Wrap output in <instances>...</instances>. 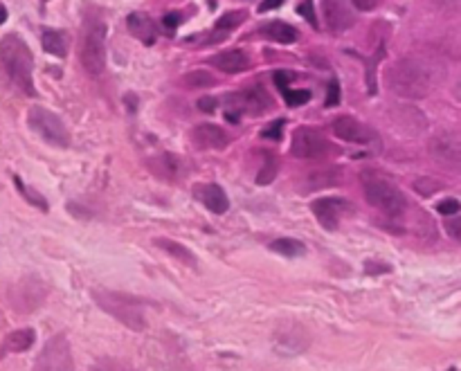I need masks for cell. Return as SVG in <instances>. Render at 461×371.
I'll return each instance as SVG.
<instances>
[{"mask_svg": "<svg viewBox=\"0 0 461 371\" xmlns=\"http://www.w3.org/2000/svg\"><path fill=\"white\" fill-rule=\"evenodd\" d=\"M246 20V11H229V14H225V16H221L216 20V30L218 32H229V30H234V28H239L241 23Z\"/></svg>", "mask_w": 461, "mask_h": 371, "instance_id": "484cf974", "label": "cell"}, {"mask_svg": "<svg viewBox=\"0 0 461 371\" xmlns=\"http://www.w3.org/2000/svg\"><path fill=\"white\" fill-rule=\"evenodd\" d=\"M0 61L7 70V74L11 77L18 88L34 97V79H32V70H34V57L30 52L28 43L20 39L18 34H7L0 39Z\"/></svg>", "mask_w": 461, "mask_h": 371, "instance_id": "7a4b0ae2", "label": "cell"}, {"mask_svg": "<svg viewBox=\"0 0 461 371\" xmlns=\"http://www.w3.org/2000/svg\"><path fill=\"white\" fill-rule=\"evenodd\" d=\"M241 99H244V113H252V115H259L263 113V110H268L273 106L270 102V95L265 93L263 88H250L246 90L244 95H241Z\"/></svg>", "mask_w": 461, "mask_h": 371, "instance_id": "d6986e66", "label": "cell"}, {"mask_svg": "<svg viewBox=\"0 0 461 371\" xmlns=\"http://www.w3.org/2000/svg\"><path fill=\"white\" fill-rule=\"evenodd\" d=\"M128 25V32L136 36L138 41H142L144 45H153L157 39V30H155V23L144 14V11H133L126 18Z\"/></svg>", "mask_w": 461, "mask_h": 371, "instance_id": "5bb4252c", "label": "cell"}, {"mask_svg": "<svg viewBox=\"0 0 461 371\" xmlns=\"http://www.w3.org/2000/svg\"><path fill=\"white\" fill-rule=\"evenodd\" d=\"M390 88L403 99L428 97L436 83V74L428 61L417 57H403L390 68Z\"/></svg>", "mask_w": 461, "mask_h": 371, "instance_id": "6da1fadb", "label": "cell"}, {"mask_svg": "<svg viewBox=\"0 0 461 371\" xmlns=\"http://www.w3.org/2000/svg\"><path fill=\"white\" fill-rule=\"evenodd\" d=\"M459 3H461V0H434V5L439 9H445V11H457Z\"/></svg>", "mask_w": 461, "mask_h": 371, "instance_id": "60d3db41", "label": "cell"}, {"mask_svg": "<svg viewBox=\"0 0 461 371\" xmlns=\"http://www.w3.org/2000/svg\"><path fill=\"white\" fill-rule=\"evenodd\" d=\"M43 49L47 54H54V57H66L68 54V41L61 32H54V30H47L43 34Z\"/></svg>", "mask_w": 461, "mask_h": 371, "instance_id": "cb8c5ba5", "label": "cell"}, {"mask_svg": "<svg viewBox=\"0 0 461 371\" xmlns=\"http://www.w3.org/2000/svg\"><path fill=\"white\" fill-rule=\"evenodd\" d=\"M448 371H459V369H457V367H450V369H448Z\"/></svg>", "mask_w": 461, "mask_h": 371, "instance_id": "bcb514c9", "label": "cell"}, {"mask_svg": "<svg viewBox=\"0 0 461 371\" xmlns=\"http://www.w3.org/2000/svg\"><path fill=\"white\" fill-rule=\"evenodd\" d=\"M290 81H295V72H290V70H277L275 72V83L279 86V88H288Z\"/></svg>", "mask_w": 461, "mask_h": 371, "instance_id": "e575fe53", "label": "cell"}, {"mask_svg": "<svg viewBox=\"0 0 461 371\" xmlns=\"http://www.w3.org/2000/svg\"><path fill=\"white\" fill-rule=\"evenodd\" d=\"M212 66L227 74H239L250 68V59L246 52H241V49H225V52L212 57Z\"/></svg>", "mask_w": 461, "mask_h": 371, "instance_id": "2e32d148", "label": "cell"}, {"mask_svg": "<svg viewBox=\"0 0 461 371\" xmlns=\"http://www.w3.org/2000/svg\"><path fill=\"white\" fill-rule=\"evenodd\" d=\"M124 102H126V106H128V113H136V108H138V97L133 95V93H128V95L124 97Z\"/></svg>", "mask_w": 461, "mask_h": 371, "instance_id": "ee69618b", "label": "cell"}, {"mask_svg": "<svg viewBox=\"0 0 461 371\" xmlns=\"http://www.w3.org/2000/svg\"><path fill=\"white\" fill-rule=\"evenodd\" d=\"M385 57V47H378V57L367 61V90L369 95H376V66H378V59Z\"/></svg>", "mask_w": 461, "mask_h": 371, "instance_id": "f1b7e54d", "label": "cell"}, {"mask_svg": "<svg viewBox=\"0 0 461 371\" xmlns=\"http://www.w3.org/2000/svg\"><path fill=\"white\" fill-rule=\"evenodd\" d=\"M28 124L47 144L59 146V148H66L70 144V133L66 129V124L56 113H52V110H47L43 106H32L28 113Z\"/></svg>", "mask_w": 461, "mask_h": 371, "instance_id": "8992f818", "label": "cell"}, {"mask_svg": "<svg viewBox=\"0 0 461 371\" xmlns=\"http://www.w3.org/2000/svg\"><path fill=\"white\" fill-rule=\"evenodd\" d=\"M284 99L288 106H301L311 99V90H290V88H282Z\"/></svg>", "mask_w": 461, "mask_h": 371, "instance_id": "f546056e", "label": "cell"}, {"mask_svg": "<svg viewBox=\"0 0 461 371\" xmlns=\"http://www.w3.org/2000/svg\"><path fill=\"white\" fill-rule=\"evenodd\" d=\"M216 106H218V99L216 97H203V99H198V108L205 110V113H214Z\"/></svg>", "mask_w": 461, "mask_h": 371, "instance_id": "74e56055", "label": "cell"}, {"mask_svg": "<svg viewBox=\"0 0 461 371\" xmlns=\"http://www.w3.org/2000/svg\"><path fill=\"white\" fill-rule=\"evenodd\" d=\"M277 176V163H275V158L273 155H265V165L263 169L259 171V176H257V182L259 184H270Z\"/></svg>", "mask_w": 461, "mask_h": 371, "instance_id": "83f0119b", "label": "cell"}, {"mask_svg": "<svg viewBox=\"0 0 461 371\" xmlns=\"http://www.w3.org/2000/svg\"><path fill=\"white\" fill-rule=\"evenodd\" d=\"M14 184H16V189L20 192V196L25 198V201L30 203V205H34V207H39L41 212H47V209H50V205H47V201L45 198L39 194V192H34L32 187H28L25 182H23L18 176H14Z\"/></svg>", "mask_w": 461, "mask_h": 371, "instance_id": "d4e9b609", "label": "cell"}, {"mask_svg": "<svg viewBox=\"0 0 461 371\" xmlns=\"http://www.w3.org/2000/svg\"><path fill=\"white\" fill-rule=\"evenodd\" d=\"M365 272L373 277V275H381V272H390V266L376 264V261H367V264H365Z\"/></svg>", "mask_w": 461, "mask_h": 371, "instance_id": "f35d334b", "label": "cell"}, {"mask_svg": "<svg viewBox=\"0 0 461 371\" xmlns=\"http://www.w3.org/2000/svg\"><path fill=\"white\" fill-rule=\"evenodd\" d=\"M34 342H36V331H34L32 326L11 331L9 336L3 340V344H0V358H5V355H9V353H23V351H28Z\"/></svg>", "mask_w": 461, "mask_h": 371, "instance_id": "9a60e30c", "label": "cell"}, {"mask_svg": "<svg viewBox=\"0 0 461 371\" xmlns=\"http://www.w3.org/2000/svg\"><path fill=\"white\" fill-rule=\"evenodd\" d=\"M354 5L358 9H362V11H369V9L376 7V0H354Z\"/></svg>", "mask_w": 461, "mask_h": 371, "instance_id": "7bdbcfd3", "label": "cell"}, {"mask_svg": "<svg viewBox=\"0 0 461 371\" xmlns=\"http://www.w3.org/2000/svg\"><path fill=\"white\" fill-rule=\"evenodd\" d=\"M340 182V169H318L313 171L304 182V192L313 189H326Z\"/></svg>", "mask_w": 461, "mask_h": 371, "instance_id": "7402d4cb", "label": "cell"}, {"mask_svg": "<svg viewBox=\"0 0 461 371\" xmlns=\"http://www.w3.org/2000/svg\"><path fill=\"white\" fill-rule=\"evenodd\" d=\"M106 25L97 18H88L81 32V66L90 77H100L106 66Z\"/></svg>", "mask_w": 461, "mask_h": 371, "instance_id": "5b68a950", "label": "cell"}, {"mask_svg": "<svg viewBox=\"0 0 461 371\" xmlns=\"http://www.w3.org/2000/svg\"><path fill=\"white\" fill-rule=\"evenodd\" d=\"M270 250L282 254L286 259H295V257H304L306 254V245L297 241V239H277L270 243Z\"/></svg>", "mask_w": 461, "mask_h": 371, "instance_id": "603a6c76", "label": "cell"}, {"mask_svg": "<svg viewBox=\"0 0 461 371\" xmlns=\"http://www.w3.org/2000/svg\"><path fill=\"white\" fill-rule=\"evenodd\" d=\"M340 104V83L333 79L331 83H329V93H326V106H337Z\"/></svg>", "mask_w": 461, "mask_h": 371, "instance_id": "d590c367", "label": "cell"}, {"mask_svg": "<svg viewBox=\"0 0 461 371\" xmlns=\"http://www.w3.org/2000/svg\"><path fill=\"white\" fill-rule=\"evenodd\" d=\"M331 129H333L337 140L351 142V144H371L373 138H376L373 131L369 126H365L362 122L349 117V115H342V117L333 119Z\"/></svg>", "mask_w": 461, "mask_h": 371, "instance_id": "7c38bea8", "label": "cell"}, {"mask_svg": "<svg viewBox=\"0 0 461 371\" xmlns=\"http://www.w3.org/2000/svg\"><path fill=\"white\" fill-rule=\"evenodd\" d=\"M261 34L265 39H270L275 43H282V45H290L299 39V32L293 28V25L282 23V20H273V23H265L261 28Z\"/></svg>", "mask_w": 461, "mask_h": 371, "instance_id": "e0dca14e", "label": "cell"}, {"mask_svg": "<svg viewBox=\"0 0 461 371\" xmlns=\"http://www.w3.org/2000/svg\"><path fill=\"white\" fill-rule=\"evenodd\" d=\"M185 83L191 86V88H208V86L214 83V77L205 70H193V72L185 74Z\"/></svg>", "mask_w": 461, "mask_h": 371, "instance_id": "4316f807", "label": "cell"}, {"mask_svg": "<svg viewBox=\"0 0 461 371\" xmlns=\"http://www.w3.org/2000/svg\"><path fill=\"white\" fill-rule=\"evenodd\" d=\"M311 209H313V214H315V218H318L320 225L324 230L333 232L337 228L340 218H342V214L349 212V203L345 201V198L329 196V198H318V201L311 205Z\"/></svg>", "mask_w": 461, "mask_h": 371, "instance_id": "8fae6325", "label": "cell"}, {"mask_svg": "<svg viewBox=\"0 0 461 371\" xmlns=\"http://www.w3.org/2000/svg\"><path fill=\"white\" fill-rule=\"evenodd\" d=\"M459 201L457 198H445V201H441L439 205H436V209H439V212L443 214V216H448V214H457L459 212Z\"/></svg>", "mask_w": 461, "mask_h": 371, "instance_id": "836d02e7", "label": "cell"}, {"mask_svg": "<svg viewBox=\"0 0 461 371\" xmlns=\"http://www.w3.org/2000/svg\"><path fill=\"white\" fill-rule=\"evenodd\" d=\"M360 180H362V192H365L367 203L373 205L378 212H383L390 218H400L407 212V198L396 184H392L390 180H385L378 173H371V171L362 173Z\"/></svg>", "mask_w": 461, "mask_h": 371, "instance_id": "277c9868", "label": "cell"}, {"mask_svg": "<svg viewBox=\"0 0 461 371\" xmlns=\"http://www.w3.org/2000/svg\"><path fill=\"white\" fill-rule=\"evenodd\" d=\"M160 250H164L167 254H172L174 259H178V261H183L185 266H191V268H196L198 261H196V254H193L189 247H185L183 243H178V241H172V239H155L153 241Z\"/></svg>", "mask_w": 461, "mask_h": 371, "instance_id": "44dd1931", "label": "cell"}, {"mask_svg": "<svg viewBox=\"0 0 461 371\" xmlns=\"http://www.w3.org/2000/svg\"><path fill=\"white\" fill-rule=\"evenodd\" d=\"M193 138H196V142L205 148L227 146V133L221 126H216V124H200L196 133H193Z\"/></svg>", "mask_w": 461, "mask_h": 371, "instance_id": "ac0fdd59", "label": "cell"}, {"mask_svg": "<svg viewBox=\"0 0 461 371\" xmlns=\"http://www.w3.org/2000/svg\"><path fill=\"white\" fill-rule=\"evenodd\" d=\"M7 20V9H5V5L0 3V25H3Z\"/></svg>", "mask_w": 461, "mask_h": 371, "instance_id": "f6af8a7d", "label": "cell"}, {"mask_svg": "<svg viewBox=\"0 0 461 371\" xmlns=\"http://www.w3.org/2000/svg\"><path fill=\"white\" fill-rule=\"evenodd\" d=\"M95 304L106 311L117 322H122L131 331H144L147 329V317H144V306L140 300L131 297L126 293H115L108 288H95L92 293Z\"/></svg>", "mask_w": 461, "mask_h": 371, "instance_id": "3957f363", "label": "cell"}, {"mask_svg": "<svg viewBox=\"0 0 461 371\" xmlns=\"http://www.w3.org/2000/svg\"><path fill=\"white\" fill-rule=\"evenodd\" d=\"M180 20H183V16H180L178 11H176V14H167V16L162 18V25H164V28H167L169 32H172V30L178 28V23H180Z\"/></svg>", "mask_w": 461, "mask_h": 371, "instance_id": "ab89813d", "label": "cell"}, {"mask_svg": "<svg viewBox=\"0 0 461 371\" xmlns=\"http://www.w3.org/2000/svg\"><path fill=\"white\" fill-rule=\"evenodd\" d=\"M329 151V142L326 138L311 126H299L293 133V142H290V153L301 160H318Z\"/></svg>", "mask_w": 461, "mask_h": 371, "instance_id": "9c48e42d", "label": "cell"}, {"mask_svg": "<svg viewBox=\"0 0 461 371\" xmlns=\"http://www.w3.org/2000/svg\"><path fill=\"white\" fill-rule=\"evenodd\" d=\"M284 126H286V119H275L273 124H268V126L261 131V135H263V138H268V140H282Z\"/></svg>", "mask_w": 461, "mask_h": 371, "instance_id": "1f68e13d", "label": "cell"}, {"mask_svg": "<svg viewBox=\"0 0 461 371\" xmlns=\"http://www.w3.org/2000/svg\"><path fill=\"white\" fill-rule=\"evenodd\" d=\"M324 18L331 32H345L354 25V16L345 0H324Z\"/></svg>", "mask_w": 461, "mask_h": 371, "instance_id": "4fadbf2b", "label": "cell"}, {"mask_svg": "<svg viewBox=\"0 0 461 371\" xmlns=\"http://www.w3.org/2000/svg\"><path fill=\"white\" fill-rule=\"evenodd\" d=\"M297 14L304 16L313 28H318V18H315V7H313V0H301L297 5Z\"/></svg>", "mask_w": 461, "mask_h": 371, "instance_id": "d6a6232c", "label": "cell"}, {"mask_svg": "<svg viewBox=\"0 0 461 371\" xmlns=\"http://www.w3.org/2000/svg\"><path fill=\"white\" fill-rule=\"evenodd\" d=\"M34 371H75V360H72V349L66 333H56L45 342L34 363Z\"/></svg>", "mask_w": 461, "mask_h": 371, "instance_id": "52a82bcc", "label": "cell"}, {"mask_svg": "<svg viewBox=\"0 0 461 371\" xmlns=\"http://www.w3.org/2000/svg\"><path fill=\"white\" fill-rule=\"evenodd\" d=\"M430 153L434 160L448 165V167H459L461 163V140L455 131H441L430 140Z\"/></svg>", "mask_w": 461, "mask_h": 371, "instance_id": "30bf717a", "label": "cell"}, {"mask_svg": "<svg viewBox=\"0 0 461 371\" xmlns=\"http://www.w3.org/2000/svg\"><path fill=\"white\" fill-rule=\"evenodd\" d=\"M445 230H448V234L455 239V241H459L461 239V220L459 218H450L445 223Z\"/></svg>", "mask_w": 461, "mask_h": 371, "instance_id": "8d00e7d4", "label": "cell"}, {"mask_svg": "<svg viewBox=\"0 0 461 371\" xmlns=\"http://www.w3.org/2000/svg\"><path fill=\"white\" fill-rule=\"evenodd\" d=\"M286 3V0H263L261 3V7H259V11L263 14V11H273V9H277V7H282Z\"/></svg>", "mask_w": 461, "mask_h": 371, "instance_id": "b9f144b4", "label": "cell"}, {"mask_svg": "<svg viewBox=\"0 0 461 371\" xmlns=\"http://www.w3.org/2000/svg\"><path fill=\"white\" fill-rule=\"evenodd\" d=\"M311 344V333L299 322H282L273 333V346L282 355L304 353Z\"/></svg>", "mask_w": 461, "mask_h": 371, "instance_id": "ba28073f", "label": "cell"}, {"mask_svg": "<svg viewBox=\"0 0 461 371\" xmlns=\"http://www.w3.org/2000/svg\"><path fill=\"white\" fill-rule=\"evenodd\" d=\"M414 189L421 194V196H432V194H436L441 189V182H436V180H432V178H419L417 182H414Z\"/></svg>", "mask_w": 461, "mask_h": 371, "instance_id": "4dcf8cb0", "label": "cell"}, {"mask_svg": "<svg viewBox=\"0 0 461 371\" xmlns=\"http://www.w3.org/2000/svg\"><path fill=\"white\" fill-rule=\"evenodd\" d=\"M200 198H203L205 207H208L210 212H214V214H225L227 207H229L227 196H225L223 187H218V184H205Z\"/></svg>", "mask_w": 461, "mask_h": 371, "instance_id": "ffe728a7", "label": "cell"}]
</instances>
